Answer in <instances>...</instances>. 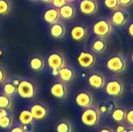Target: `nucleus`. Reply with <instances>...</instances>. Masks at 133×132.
Returning <instances> with one entry per match:
<instances>
[{
    "instance_id": "f257e3e1",
    "label": "nucleus",
    "mask_w": 133,
    "mask_h": 132,
    "mask_svg": "<svg viewBox=\"0 0 133 132\" xmlns=\"http://www.w3.org/2000/svg\"><path fill=\"white\" fill-rule=\"evenodd\" d=\"M93 32L97 37L106 38L113 32V24L110 19L106 17L101 18L94 24Z\"/></svg>"
},
{
    "instance_id": "f03ea898",
    "label": "nucleus",
    "mask_w": 133,
    "mask_h": 132,
    "mask_svg": "<svg viewBox=\"0 0 133 132\" xmlns=\"http://www.w3.org/2000/svg\"><path fill=\"white\" fill-rule=\"evenodd\" d=\"M106 66L109 71L114 73H121L125 71L127 68V61L123 54H115L108 59Z\"/></svg>"
},
{
    "instance_id": "7ed1b4c3",
    "label": "nucleus",
    "mask_w": 133,
    "mask_h": 132,
    "mask_svg": "<svg viewBox=\"0 0 133 132\" xmlns=\"http://www.w3.org/2000/svg\"><path fill=\"white\" fill-rule=\"evenodd\" d=\"M101 120V112L98 108L87 107L81 115V121L83 124L88 127H94L98 124Z\"/></svg>"
},
{
    "instance_id": "20e7f679",
    "label": "nucleus",
    "mask_w": 133,
    "mask_h": 132,
    "mask_svg": "<svg viewBox=\"0 0 133 132\" xmlns=\"http://www.w3.org/2000/svg\"><path fill=\"white\" fill-rule=\"evenodd\" d=\"M17 93L23 99H33L37 93L35 85L29 80H21L17 86Z\"/></svg>"
},
{
    "instance_id": "39448f33",
    "label": "nucleus",
    "mask_w": 133,
    "mask_h": 132,
    "mask_svg": "<svg viewBox=\"0 0 133 132\" xmlns=\"http://www.w3.org/2000/svg\"><path fill=\"white\" fill-rule=\"evenodd\" d=\"M129 18H130V15L128 10L125 9V7H122V8L119 7L117 9L114 10L110 20L113 24V26L120 27L125 26L129 21Z\"/></svg>"
},
{
    "instance_id": "423d86ee",
    "label": "nucleus",
    "mask_w": 133,
    "mask_h": 132,
    "mask_svg": "<svg viewBox=\"0 0 133 132\" xmlns=\"http://www.w3.org/2000/svg\"><path fill=\"white\" fill-rule=\"evenodd\" d=\"M105 91L110 96L118 97L122 96L124 92V85L120 79H111L105 84Z\"/></svg>"
},
{
    "instance_id": "0eeeda50",
    "label": "nucleus",
    "mask_w": 133,
    "mask_h": 132,
    "mask_svg": "<svg viewBox=\"0 0 133 132\" xmlns=\"http://www.w3.org/2000/svg\"><path fill=\"white\" fill-rule=\"evenodd\" d=\"M97 61L96 56L94 53L91 51H83L77 57V62L79 65L83 68H92Z\"/></svg>"
},
{
    "instance_id": "6e6552de",
    "label": "nucleus",
    "mask_w": 133,
    "mask_h": 132,
    "mask_svg": "<svg viewBox=\"0 0 133 132\" xmlns=\"http://www.w3.org/2000/svg\"><path fill=\"white\" fill-rule=\"evenodd\" d=\"M31 114L35 121H42L48 115V108L41 103H36L30 107Z\"/></svg>"
},
{
    "instance_id": "1a4fd4ad",
    "label": "nucleus",
    "mask_w": 133,
    "mask_h": 132,
    "mask_svg": "<svg viewBox=\"0 0 133 132\" xmlns=\"http://www.w3.org/2000/svg\"><path fill=\"white\" fill-rule=\"evenodd\" d=\"M80 12L87 16L94 15L98 10L97 0H82L79 3Z\"/></svg>"
},
{
    "instance_id": "9d476101",
    "label": "nucleus",
    "mask_w": 133,
    "mask_h": 132,
    "mask_svg": "<svg viewBox=\"0 0 133 132\" xmlns=\"http://www.w3.org/2000/svg\"><path fill=\"white\" fill-rule=\"evenodd\" d=\"M51 94L56 99L63 100L67 96V86L63 82H56L50 88Z\"/></svg>"
},
{
    "instance_id": "9b49d317",
    "label": "nucleus",
    "mask_w": 133,
    "mask_h": 132,
    "mask_svg": "<svg viewBox=\"0 0 133 132\" xmlns=\"http://www.w3.org/2000/svg\"><path fill=\"white\" fill-rule=\"evenodd\" d=\"M88 83L92 88H94L95 89H103L105 86V84H106L105 77L100 72H94L89 76Z\"/></svg>"
},
{
    "instance_id": "f8f14e48",
    "label": "nucleus",
    "mask_w": 133,
    "mask_h": 132,
    "mask_svg": "<svg viewBox=\"0 0 133 132\" xmlns=\"http://www.w3.org/2000/svg\"><path fill=\"white\" fill-rule=\"evenodd\" d=\"M48 64L52 70H59L65 65V60L60 53H52L48 58Z\"/></svg>"
},
{
    "instance_id": "ddd939ff",
    "label": "nucleus",
    "mask_w": 133,
    "mask_h": 132,
    "mask_svg": "<svg viewBox=\"0 0 133 132\" xmlns=\"http://www.w3.org/2000/svg\"><path fill=\"white\" fill-rule=\"evenodd\" d=\"M94 102L93 96L90 93L87 91L79 92L76 96V104L82 108H87L92 106Z\"/></svg>"
},
{
    "instance_id": "4468645a",
    "label": "nucleus",
    "mask_w": 133,
    "mask_h": 132,
    "mask_svg": "<svg viewBox=\"0 0 133 132\" xmlns=\"http://www.w3.org/2000/svg\"><path fill=\"white\" fill-rule=\"evenodd\" d=\"M87 28L83 25H76L71 30V37L76 41H82L87 36Z\"/></svg>"
},
{
    "instance_id": "2eb2a0df",
    "label": "nucleus",
    "mask_w": 133,
    "mask_h": 132,
    "mask_svg": "<svg viewBox=\"0 0 133 132\" xmlns=\"http://www.w3.org/2000/svg\"><path fill=\"white\" fill-rule=\"evenodd\" d=\"M58 76L62 82H63L65 83L70 82L75 78V72L72 68L67 67L65 65L59 69Z\"/></svg>"
},
{
    "instance_id": "dca6fc26",
    "label": "nucleus",
    "mask_w": 133,
    "mask_h": 132,
    "mask_svg": "<svg viewBox=\"0 0 133 132\" xmlns=\"http://www.w3.org/2000/svg\"><path fill=\"white\" fill-rule=\"evenodd\" d=\"M60 12H59V9L57 8H50L45 12L44 13V19L50 23V24H54L55 23H58L60 19Z\"/></svg>"
},
{
    "instance_id": "f3484780",
    "label": "nucleus",
    "mask_w": 133,
    "mask_h": 132,
    "mask_svg": "<svg viewBox=\"0 0 133 132\" xmlns=\"http://www.w3.org/2000/svg\"><path fill=\"white\" fill-rule=\"evenodd\" d=\"M107 46L108 44L105 38L97 37L91 44V50L94 51V53L102 54L106 51Z\"/></svg>"
},
{
    "instance_id": "a211bd4d",
    "label": "nucleus",
    "mask_w": 133,
    "mask_h": 132,
    "mask_svg": "<svg viewBox=\"0 0 133 132\" xmlns=\"http://www.w3.org/2000/svg\"><path fill=\"white\" fill-rule=\"evenodd\" d=\"M59 12H60V16L62 19L69 20L74 18L76 15V9L74 5L68 2L59 9Z\"/></svg>"
},
{
    "instance_id": "6ab92c4d",
    "label": "nucleus",
    "mask_w": 133,
    "mask_h": 132,
    "mask_svg": "<svg viewBox=\"0 0 133 132\" xmlns=\"http://www.w3.org/2000/svg\"><path fill=\"white\" fill-rule=\"evenodd\" d=\"M66 32L65 26L63 23H55L52 24L50 28V33L51 37L55 39H61L62 38Z\"/></svg>"
},
{
    "instance_id": "aec40b11",
    "label": "nucleus",
    "mask_w": 133,
    "mask_h": 132,
    "mask_svg": "<svg viewBox=\"0 0 133 132\" xmlns=\"http://www.w3.org/2000/svg\"><path fill=\"white\" fill-rule=\"evenodd\" d=\"M19 121L20 123V124L23 125V124H33L34 121H35L30 110H23L20 111L19 117H18Z\"/></svg>"
},
{
    "instance_id": "412c9836",
    "label": "nucleus",
    "mask_w": 133,
    "mask_h": 132,
    "mask_svg": "<svg viewBox=\"0 0 133 132\" xmlns=\"http://www.w3.org/2000/svg\"><path fill=\"white\" fill-rule=\"evenodd\" d=\"M31 69L34 72H40L44 68V60L39 56L34 57L30 62Z\"/></svg>"
},
{
    "instance_id": "4be33fe9",
    "label": "nucleus",
    "mask_w": 133,
    "mask_h": 132,
    "mask_svg": "<svg viewBox=\"0 0 133 132\" xmlns=\"http://www.w3.org/2000/svg\"><path fill=\"white\" fill-rule=\"evenodd\" d=\"M127 112L122 108H116L112 113V119L117 123L123 122L126 118Z\"/></svg>"
},
{
    "instance_id": "5701e85b",
    "label": "nucleus",
    "mask_w": 133,
    "mask_h": 132,
    "mask_svg": "<svg viewBox=\"0 0 133 132\" xmlns=\"http://www.w3.org/2000/svg\"><path fill=\"white\" fill-rule=\"evenodd\" d=\"M12 125H13V117L12 114H9L0 119V128L3 130H8L9 128H12Z\"/></svg>"
},
{
    "instance_id": "b1692460",
    "label": "nucleus",
    "mask_w": 133,
    "mask_h": 132,
    "mask_svg": "<svg viewBox=\"0 0 133 132\" xmlns=\"http://www.w3.org/2000/svg\"><path fill=\"white\" fill-rule=\"evenodd\" d=\"M12 107V100L10 96L5 93L0 95V108L10 110Z\"/></svg>"
},
{
    "instance_id": "393cba45",
    "label": "nucleus",
    "mask_w": 133,
    "mask_h": 132,
    "mask_svg": "<svg viewBox=\"0 0 133 132\" xmlns=\"http://www.w3.org/2000/svg\"><path fill=\"white\" fill-rule=\"evenodd\" d=\"M3 92L8 96H14L17 93V86L12 82H6L3 86Z\"/></svg>"
},
{
    "instance_id": "a878e982",
    "label": "nucleus",
    "mask_w": 133,
    "mask_h": 132,
    "mask_svg": "<svg viewBox=\"0 0 133 132\" xmlns=\"http://www.w3.org/2000/svg\"><path fill=\"white\" fill-rule=\"evenodd\" d=\"M57 132H72V125L67 121H61L56 125Z\"/></svg>"
},
{
    "instance_id": "bb28decb",
    "label": "nucleus",
    "mask_w": 133,
    "mask_h": 132,
    "mask_svg": "<svg viewBox=\"0 0 133 132\" xmlns=\"http://www.w3.org/2000/svg\"><path fill=\"white\" fill-rule=\"evenodd\" d=\"M10 3L8 0H0V16H5L10 11Z\"/></svg>"
},
{
    "instance_id": "cd10ccee",
    "label": "nucleus",
    "mask_w": 133,
    "mask_h": 132,
    "mask_svg": "<svg viewBox=\"0 0 133 132\" xmlns=\"http://www.w3.org/2000/svg\"><path fill=\"white\" fill-rule=\"evenodd\" d=\"M104 5L107 9L113 11L120 7L118 0H104Z\"/></svg>"
},
{
    "instance_id": "c85d7f7f",
    "label": "nucleus",
    "mask_w": 133,
    "mask_h": 132,
    "mask_svg": "<svg viewBox=\"0 0 133 132\" xmlns=\"http://www.w3.org/2000/svg\"><path fill=\"white\" fill-rule=\"evenodd\" d=\"M98 109H99L100 112H101L103 114H107V113H109L110 110L112 109V105L110 103H102L101 105H100Z\"/></svg>"
},
{
    "instance_id": "c756f323",
    "label": "nucleus",
    "mask_w": 133,
    "mask_h": 132,
    "mask_svg": "<svg viewBox=\"0 0 133 132\" xmlns=\"http://www.w3.org/2000/svg\"><path fill=\"white\" fill-rule=\"evenodd\" d=\"M51 3L53 4V5L57 8V9H60L61 7H62L64 5H65L66 3H68L67 0H52Z\"/></svg>"
},
{
    "instance_id": "7c9ffc66",
    "label": "nucleus",
    "mask_w": 133,
    "mask_h": 132,
    "mask_svg": "<svg viewBox=\"0 0 133 132\" xmlns=\"http://www.w3.org/2000/svg\"><path fill=\"white\" fill-rule=\"evenodd\" d=\"M128 121V123L133 126V108L129 110L128 111V113L126 114V118H125Z\"/></svg>"
},
{
    "instance_id": "2f4dec72",
    "label": "nucleus",
    "mask_w": 133,
    "mask_h": 132,
    "mask_svg": "<svg viewBox=\"0 0 133 132\" xmlns=\"http://www.w3.org/2000/svg\"><path fill=\"white\" fill-rule=\"evenodd\" d=\"M120 6L122 7H129L133 4V0H118Z\"/></svg>"
},
{
    "instance_id": "473e14b6",
    "label": "nucleus",
    "mask_w": 133,
    "mask_h": 132,
    "mask_svg": "<svg viewBox=\"0 0 133 132\" xmlns=\"http://www.w3.org/2000/svg\"><path fill=\"white\" fill-rule=\"evenodd\" d=\"M9 132H26L25 130L23 128L22 125H16L15 127H13L12 128H11L10 131Z\"/></svg>"
},
{
    "instance_id": "72a5a7b5",
    "label": "nucleus",
    "mask_w": 133,
    "mask_h": 132,
    "mask_svg": "<svg viewBox=\"0 0 133 132\" xmlns=\"http://www.w3.org/2000/svg\"><path fill=\"white\" fill-rule=\"evenodd\" d=\"M22 127L26 132H32L33 131V124H23Z\"/></svg>"
},
{
    "instance_id": "f704fd0d",
    "label": "nucleus",
    "mask_w": 133,
    "mask_h": 132,
    "mask_svg": "<svg viewBox=\"0 0 133 132\" xmlns=\"http://www.w3.org/2000/svg\"><path fill=\"white\" fill-rule=\"evenodd\" d=\"M9 114V110L4 109V108H0V119L2 118L5 116H6Z\"/></svg>"
},
{
    "instance_id": "c9c22d12",
    "label": "nucleus",
    "mask_w": 133,
    "mask_h": 132,
    "mask_svg": "<svg viewBox=\"0 0 133 132\" xmlns=\"http://www.w3.org/2000/svg\"><path fill=\"white\" fill-rule=\"evenodd\" d=\"M5 79V73L3 71V69H2L0 68V84H2Z\"/></svg>"
},
{
    "instance_id": "e433bc0d",
    "label": "nucleus",
    "mask_w": 133,
    "mask_h": 132,
    "mask_svg": "<svg viewBox=\"0 0 133 132\" xmlns=\"http://www.w3.org/2000/svg\"><path fill=\"white\" fill-rule=\"evenodd\" d=\"M128 32H129V35H130L132 37H133V22L129 24V28H128Z\"/></svg>"
},
{
    "instance_id": "4c0bfd02",
    "label": "nucleus",
    "mask_w": 133,
    "mask_h": 132,
    "mask_svg": "<svg viewBox=\"0 0 133 132\" xmlns=\"http://www.w3.org/2000/svg\"><path fill=\"white\" fill-rule=\"evenodd\" d=\"M124 130H125V128L123 125H119L117 128V132H122Z\"/></svg>"
},
{
    "instance_id": "58836bf2",
    "label": "nucleus",
    "mask_w": 133,
    "mask_h": 132,
    "mask_svg": "<svg viewBox=\"0 0 133 132\" xmlns=\"http://www.w3.org/2000/svg\"><path fill=\"white\" fill-rule=\"evenodd\" d=\"M99 132H114V131L110 129V128H103Z\"/></svg>"
},
{
    "instance_id": "ea45409f",
    "label": "nucleus",
    "mask_w": 133,
    "mask_h": 132,
    "mask_svg": "<svg viewBox=\"0 0 133 132\" xmlns=\"http://www.w3.org/2000/svg\"><path fill=\"white\" fill-rule=\"evenodd\" d=\"M40 1H41L44 3H51V2H52V0H40Z\"/></svg>"
},
{
    "instance_id": "a19ab883",
    "label": "nucleus",
    "mask_w": 133,
    "mask_h": 132,
    "mask_svg": "<svg viewBox=\"0 0 133 132\" xmlns=\"http://www.w3.org/2000/svg\"><path fill=\"white\" fill-rule=\"evenodd\" d=\"M131 58H132V61L133 62V51L132 53V55H131Z\"/></svg>"
},
{
    "instance_id": "79ce46f5",
    "label": "nucleus",
    "mask_w": 133,
    "mask_h": 132,
    "mask_svg": "<svg viewBox=\"0 0 133 132\" xmlns=\"http://www.w3.org/2000/svg\"><path fill=\"white\" fill-rule=\"evenodd\" d=\"M128 132H133V129H130V130H129Z\"/></svg>"
},
{
    "instance_id": "37998d69",
    "label": "nucleus",
    "mask_w": 133,
    "mask_h": 132,
    "mask_svg": "<svg viewBox=\"0 0 133 132\" xmlns=\"http://www.w3.org/2000/svg\"><path fill=\"white\" fill-rule=\"evenodd\" d=\"M68 2H73V1H76V0H67Z\"/></svg>"
},
{
    "instance_id": "c03bdc74",
    "label": "nucleus",
    "mask_w": 133,
    "mask_h": 132,
    "mask_svg": "<svg viewBox=\"0 0 133 132\" xmlns=\"http://www.w3.org/2000/svg\"><path fill=\"white\" fill-rule=\"evenodd\" d=\"M122 132H128V131H127V130L125 129V130H124V131H122Z\"/></svg>"
},
{
    "instance_id": "a18cd8bd",
    "label": "nucleus",
    "mask_w": 133,
    "mask_h": 132,
    "mask_svg": "<svg viewBox=\"0 0 133 132\" xmlns=\"http://www.w3.org/2000/svg\"><path fill=\"white\" fill-rule=\"evenodd\" d=\"M31 1H34V2H36V1H39V0H31Z\"/></svg>"
},
{
    "instance_id": "49530a36",
    "label": "nucleus",
    "mask_w": 133,
    "mask_h": 132,
    "mask_svg": "<svg viewBox=\"0 0 133 132\" xmlns=\"http://www.w3.org/2000/svg\"><path fill=\"white\" fill-rule=\"evenodd\" d=\"M132 92H133V84H132Z\"/></svg>"
}]
</instances>
